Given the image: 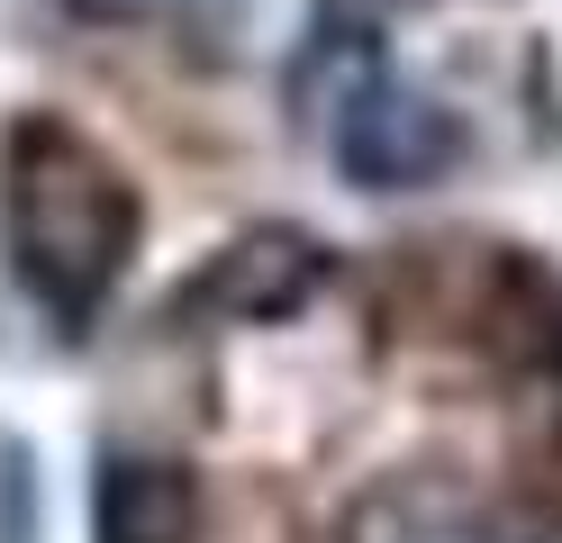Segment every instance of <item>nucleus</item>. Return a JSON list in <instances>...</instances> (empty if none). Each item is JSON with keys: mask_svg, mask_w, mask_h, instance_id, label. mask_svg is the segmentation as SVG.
<instances>
[{"mask_svg": "<svg viewBox=\"0 0 562 543\" xmlns=\"http://www.w3.org/2000/svg\"><path fill=\"white\" fill-rule=\"evenodd\" d=\"M209 498L182 462H155V453H110L100 462V489H91V534L100 543H200Z\"/></svg>", "mask_w": 562, "mask_h": 543, "instance_id": "4", "label": "nucleus"}, {"mask_svg": "<svg viewBox=\"0 0 562 543\" xmlns=\"http://www.w3.org/2000/svg\"><path fill=\"white\" fill-rule=\"evenodd\" d=\"M318 281H327V253L308 245L300 227H255V236H236L218 263L191 281L182 308H209V317H281V308H300Z\"/></svg>", "mask_w": 562, "mask_h": 543, "instance_id": "3", "label": "nucleus"}, {"mask_svg": "<svg viewBox=\"0 0 562 543\" xmlns=\"http://www.w3.org/2000/svg\"><path fill=\"white\" fill-rule=\"evenodd\" d=\"M82 10H110V19H136V10H155V0H82Z\"/></svg>", "mask_w": 562, "mask_h": 543, "instance_id": "6", "label": "nucleus"}, {"mask_svg": "<svg viewBox=\"0 0 562 543\" xmlns=\"http://www.w3.org/2000/svg\"><path fill=\"white\" fill-rule=\"evenodd\" d=\"M10 263L55 317H91L136 253V191L82 127L19 118L10 136Z\"/></svg>", "mask_w": 562, "mask_h": 543, "instance_id": "1", "label": "nucleus"}, {"mask_svg": "<svg viewBox=\"0 0 562 543\" xmlns=\"http://www.w3.org/2000/svg\"><path fill=\"white\" fill-rule=\"evenodd\" d=\"M0 543H37V453L0 434Z\"/></svg>", "mask_w": 562, "mask_h": 543, "instance_id": "5", "label": "nucleus"}, {"mask_svg": "<svg viewBox=\"0 0 562 543\" xmlns=\"http://www.w3.org/2000/svg\"><path fill=\"white\" fill-rule=\"evenodd\" d=\"M453 155H463V127L445 118L427 91H400L363 72L355 91L336 109V163L345 181H363V191H417V181H436Z\"/></svg>", "mask_w": 562, "mask_h": 543, "instance_id": "2", "label": "nucleus"}]
</instances>
